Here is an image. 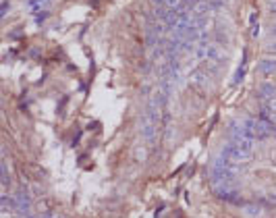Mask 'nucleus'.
<instances>
[{
    "instance_id": "obj_1",
    "label": "nucleus",
    "mask_w": 276,
    "mask_h": 218,
    "mask_svg": "<svg viewBox=\"0 0 276 218\" xmlns=\"http://www.w3.org/2000/svg\"><path fill=\"white\" fill-rule=\"evenodd\" d=\"M13 202H15V214H21V216H29L31 214V206H33V202H31V191L29 189H25V187H21V189H17V191L13 193Z\"/></svg>"
},
{
    "instance_id": "obj_2",
    "label": "nucleus",
    "mask_w": 276,
    "mask_h": 218,
    "mask_svg": "<svg viewBox=\"0 0 276 218\" xmlns=\"http://www.w3.org/2000/svg\"><path fill=\"white\" fill-rule=\"evenodd\" d=\"M231 179H235V168L233 166H218V164H214L212 170H210V181H212V187L220 185V183H228Z\"/></svg>"
},
{
    "instance_id": "obj_3",
    "label": "nucleus",
    "mask_w": 276,
    "mask_h": 218,
    "mask_svg": "<svg viewBox=\"0 0 276 218\" xmlns=\"http://www.w3.org/2000/svg\"><path fill=\"white\" fill-rule=\"evenodd\" d=\"M214 193L216 197H220L222 202H228V204H239L241 202V195L235 187H231L228 183H220V185H214Z\"/></svg>"
},
{
    "instance_id": "obj_4",
    "label": "nucleus",
    "mask_w": 276,
    "mask_h": 218,
    "mask_svg": "<svg viewBox=\"0 0 276 218\" xmlns=\"http://www.w3.org/2000/svg\"><path fill=\"white\" fill-rule=\"evenodd\" d=\"M139 135L143 141H148V144H156V139H158V127H156V123H152L143 117L141 125H139Z\"/></svg>"
},
{
    "instance_id": "obj_5",
    "label": "nucleus",
    "mask_w": 276,
    "mask_h": 218,
    "mask_svg": "<svg viewBox=\"0 0 276 218\" xmlns=\"http://www.w3.org/2000/svg\"><path fill=\"white\" fill-rule=\"evenodd\" d=\"M255 96L262 98V100L276 98V85H274V83H268V81L260 83V85H257V90H255Z\"/></svg>"
},
{
    "instance_id": "obj_6",
    "label": "nucleus",
    "mask_w": 276,
    "mask_h": 218,
    "mask_svg": "<svg viewBox=\"0 0 276 218\" xmlns=\"http://www.w3.org/2000/svg\"><path fill=\"white\" fill-rule=\"evenodd\" d=\"M145 119L152 121V123H156V125H158V123L162 121L160 106H158V104H156L152 98H150V102H148V104H145Z\"/></svg>"
},
{
    "instance_id": "obj_7",
    "label": "nucleus",
    "mask_w": 276,
    "mask_h": 218,
    "mask_svg": "<svg viewBox=\"0 0 276 218\" xmlns=\"http://www.w3.org/2000/svg\"><path fill=\"white\" fill-rule=\"evenodd\" d=\"M222 154H226V156L231 158V160H235V162H237V160H247V158H249L247 154H243V152L239 150V148L233 144L231 139H228V144H224V148H222Z\"/></svg>"
},
{
    "instance_id": "obj_8",
    "label": "nucleus",
    "mask_w": 276,
    "mask_h": 218,
    "mask_svg": "<svg viewBox=\"0 0 276 218\" xmlns=\"http://www.w3.org/2000/svg\"><path fill=\"white\" fill-rule=\"evenodd\" d=\"M0 183H2V191L8 193V185H11V170H8L6 158H2V164H0Z\"/></svg>"
},
{
    "instance_id": "obj_9",
    "label": "nucleus",
    "mask_w": 276,
    "mask_h": 218,
    "mask_svg": "<svg viewBox=\"0 0 276 218\" xmlns=\"http://www.w3.org/2000/svg\"><path fill=\"white\" fill-rule=\"evenodd\" d=\"M191 83L195 85V88H199V90L208 88V85H210V73H206V71H197V73L191 77Z\"/></svg>"
},
{
    "instance_id": "obj_10",
    "label": "nucleus",
    "mask_w": 276,
    "mask_h": 218,
    "mask_svg": "<svg viewBox=\"0 0 276 218\" xmlns=\"http://www.w3.org/2000/svg\"><path fill=\"white\" fill-rule=\"evenodd\" d=\"M208 61L210 62H224L226 56L220 50V46H208Z\"/></svg>"
},
{
    "instance_id": "obj_11",
    "label": "nucleus",
    "mask_w": 276,
    "mask_h": 218,
    "mask_svg": "<svg viewBox=\"0 0 276 218\" xmlns=\"http://www.w3.org/2000/svg\"><path fill=\"white\" fill-rule=\"evenodd\" d=\"M243 214H245V216H264L266 210H264L260 204H247V206L243 208Z\"/></svg>"
},
{
    "instance_id": "obj_12",
    "label": "nucleus",
    "mask_w": 276,
    "mask_h": 218,
    "mask_svg": "<svg viewBox=\"0 0 276 218\" xmlns=\"http://www.w3.org/2000/svg\"><path fill=\"white\" fill-rule=\"evenodd\" d=\"M210 13H220L224 8V0H208Z\"/></svg>"
},
{
    "instance_id": "obj_13",
    "label": "nucleus",
    "mask_w": 276,
    "mask_h": 218,
    "mask_svg": "<svg viewBox=\"0 0 276 218\" xmlns=\"http://www.w3.org/2000/svg\"><path fill=\"white\" fill-rule=\"evenodd\" d=\"M139 71H141V75H150L152 71H154V61L150 59V61H143L141 64H139Z\"/></svg>"
},
{
    "instance_id": "obj_14",
    "label": "nucleus",
    "mask_w": 276,
    "mask_h": 218,
    "mask_svg": "<svg viewBox=\"0 0 276 218\" xmlns=\"http://www.w3.org/2000/svg\"><path fill=\"white\" fill-rule=\"evenodd\" d=\"M44 2H48V0H29V4H27V8H29V13H38L42 4Z\"/></svg>"
},
{
    "instance_id": "obj_15",
    "label": "nucleus",
    "mask_w": 276,
    "mask_h": 218,
    "mask_svg": "<svg viewBox=\"0 0 276 218\" xmlns=\"http://www.w3.org/2000/svg\"><path fill=\"white\" fill-rule=\"evenodd\" d=\"M133 154H135V160H137V162H143L145 156H148V150H145V148H135Z\"/></svg>"
},
{
    "instance_id": "obj_16",
    "label": "nucleus",
    "mask_w": 276,
    "mask_h": 218,
    "mask_svg": "<svg viewBox=\"0 0 276 218\" xmlns=\"http://www.w3.org/2000/svg\"><path fill=\"white\" fill-rule=\"evenodd\" d=\"M243 77H245V64H241V67H239V71H237V75H235L233 83H235V85H239V83L243 81Z\"/></svg>"
},
{
    "instance_id": "obj_17",
    "label": "nucleus",
    "mask_w": 276,
    "mask_h": 218,
    "mask_svg": "<svg viewBox=\"0 0 276 218\" xmlns=\"http://www.w3.org/2000/svg\"><path fill=\"white\" fill-rule=\"evenodd\" d=\"M181 2H183V0H164L166 8H172V11H179V8H181Z\"/></svg>"
},
{
    "instance_id": "obj_18",
    "label": "nucleus",
    "mask_w": 276,
    "mask_h": 218,
    "mask_svg": "<svg viewBox=\"0 0 276 218\" xmlns=\"http://www.w3.org/2000/svg\"><path fill=\"white\" fill-rule=\"evenodd\" d=\"M262 104H266V106H268L272 112H274V115H276V98H270V100H264Z\"/></svg>"
},
{
    "instance_id": "obj_19",
    "label": "nucleus",
    "mask_w": 276,
    "mask_h": 218,
    "mask_svg": "<svg viewBox=\"0 0 276 218\" xmlns=\"http://www.w3.org/2000/svg\"><path fill=\"white\" fill-rule=\"evenodd\" d=\"M8 11H11V2H8V0H4V2H2V13H0V17H2V19H6Z\"/></svg>"
},
{
    "instance_id": "obj_20",
    "label": "nucleus",
    "mask_w": 276,
    "mask_h": 218,
    "mask_svg": "<svg viewBox=\"0 0 276 218\" xmlns=\"http://www.w3.org/2000/svg\"><path fill=\"white\" fill-rule=\"evenodd\" d=\"M152 93H154V92H152V88H150L148 83L141 85V96H150V98H152Z\"/></svg>"
},
{
    "instance_id": "obj_21",
    "label": "nucleus",
    "mask_w": 276,
    "mask_h": 218,
    "mask_svg": "<svg viewBox=\"0 0 276 218\" xmlns=\"http://www.w3.org/2000/svg\"><path fill=\"white\" fill-rule=\"evenodd\" d=\"M266 50H268V52H276V42H272V44H266Z\"/></svg>"
},
{
    "instance_id": "obj_22",
    "label": "nucleus",
    "mask_w": 276,
    "mask_h": 218,
    "mask_svg": "<svg viewBox=\"0 0 276 218\" xmlns=\"http://www.w3.org/2000/svg\"><path fill=\"white\" fill-rule=\"evenodd\" d=\"M44 19H46V13H42V15H38V19H35V21H38V23H42V21H44Z\"/></svg>"
},
{
    "instance_id": "obj_23",
    "label": "nucleus",
    "mask_w": 276,
    "mask_h": 218,
    "mask_svg": "<svg viewBox=\"0 0 276 218\" xmlns=\"http://www.w3.org/2000/svg\"><path fill=\"white\" fill-rule=\"evenodd\" d=\"M270 33H272V35H274V37H276V23H274V25H272V27H270Z\"/></svg>"
}]
</instances>
